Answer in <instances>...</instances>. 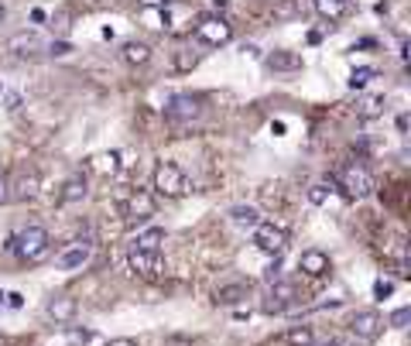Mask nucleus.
<instances>
[{
  "instance_id": "obj_14",
  "label": "nucleus",
  "mask_w": 411,
  "mask_h": 346,
  "mask_svg": "<svg viewBox=\"0 0 411 346\" xmlns=\"http://www.w3.org/2000/svg\"><path fill=\"white\" fill-rule=\"evenodd\" d=\"M264 65H267L271 72H298V69H302V55L278 48V52H271V55L264 58Z\"/></svg>"
},
{
  "instance_id": "obj_33",
  "label": "nucleus",
  "mask_w": 411,
  "mask_h": 346,
  "mask_svg": "<svg viewBox=\"0 0 411 346\" xmlns=\"http://www.w3.org/2000/svg\"><path fill=\"white\" fill-rule=\"evenodd\" d=\"M3 203H10V178L7 175H0V206Z\"/></svg>"
},
{
  "instance_id": "obj_7",
  "label": "nucleus",
  "mask_w": 411,
  "mask_h": 346,
  "mask_svg": "<svg viewBox=\"0 0 411 346\" xmlns=\"http://www.w3.org/2000/svg\"><path fill=\"white\" fill-rule=\"evenodd\" d=\"M164 117L171 124H192V120L203 117V103L196 96H171L168 107H164Z\"/></svg>"
},
{
  "instance_id": "obj_20",
  "label": "nucleus",
  "mask_w": 411,
  "mask_h": 346,
  "mask_svg": "<svg viewBox=\"0 0 411 346\" xmlns=\"http://www.w3.org/2000/svg\"><path fill=\"white\" fill-rule=\"evenodd\" d=\"M226 217H230V223H237V226H250V230H254L257 223H264V219H261V210H257V206H247V203L230 206Z\"/></svg>"
},
{
  "instance_id": "obj_26",
  "label": "nucleus",
  "mask_w": 411,
  "mask_h": 346,
  "mask_svg": "<svg viewBox=\"0 0 411 346\" xmlns=\"http://www.w3.org/2000/svg\"><path fill=\"white\" fill-rule=\"evenodd\" d=\"M309 203H312V206H326V203H329V185H326V182L309 185Z\"/></svg>"
},
{
  "instance_id": "obj_31",
  "label": "nucleus",
  "mask_w": 411,
  "mask_h": 346,
  "mask_svg": "<svg viewBox=\"0 0 411 346\" xmlns=\"http://www.w3.org/2000/svg\"><path fill=\"white\" fill-rule=\"evenodd\" d=\"M196 62H199V55H196V52H192V55H185V52H182V55L175 58V69H178V72H185V69H192Z\"/></svg>"
},
{
  "instance_id": "obj_16",
  "label": "nucleus",
  "mask_w": 411,
  "mask_h": 346,
  "mask_svg": "<svg viewBox=\"0 0 411 346\" xmlns=\"http://www.w3.org/2000/svg\"><path fill=\"white\" fill-rule=\"evenodd\" d=\"M127 264H130L134 274H141V278H155V271H158V254H148V251H134V247H130Z\"/></svg>"
},
{
  "instance_id": "obj_34",
  "label": "nucleus",
  "mask_w": 411,
  "mask_h": 346,
  "mask_svg": "<svg viewBox=\"0 0 411 346\" xmlns=\"http://www.w3.org/2000/svg\"><path fill=\"white\" fill-rule=\"evenodd\" d=\"M3 103H7V110L14 113V110H21V93H7L3 96Z\"/></svg>"
},
{
  "instance_id": "obj_35",
  "label": "nucleus",
  "mask_w": 411,
  "mask_h": 346,
  "mask_svg": "<svg viewBox=\"0 0 411 346\" xmlns=\"http://www.w3.org/2000/svg\"><path fill=\"white\" fill-rule=\"evenodd\" d=\"M3 302L10 305V308H21V305H24V295H21V292H10V295H3Z\"/></svg>"
},
{
  "instance_id": "obj_11",
  "label": "nucleus",
  "mask_w": 411,
  "mask_h": 346,
  "mask_svg": "<svg viewBox=\"0 0 411 346\" xmlns=\"http://www.w3.org/2000/svg\"><path fill=\"white\" fill-rule=\"evenodd\" d=\"M7 52H14V55H38L45 52V38H41L38 31H17V35H10L7 38Z\"/></svg>"
},
{
  "instance_id": "obj_43",
  "label": "nucleus",
  "mask_w": 411,
  "mask_h": 346,
  "mask_svg": "<svg viewBox=\"0 0 411 346\" xmlns=\"http://www.w3.org/2000/svg\"><path fill=\"white\" fill-rule=\"evenodd\" d=\"M343 3H346V0H343Z\"/></svg>"
},
{
  "instance_id": "obj_22",
  "label": "nucleus",
  "mask_w": 411,
  "mask_h": 346,
  "mask_svg": "<svg viewBox=\"0 0 411 346\" xmlns=\"http://www.w3.org/2000/svg\"><path fill=\"white\" fill-rule=\"evenodd\" d=\"M123 62H127V65H148V62H151V45L127 42L123 45Z\"/></svg>"
},
{
  "instance_id": "obj_27",
  "label": "nucleus",
  "mask_w": 411,
  "mask_h": 346,
  "mask_svg": "<svg viewBox=\"0 0 411 346\" xmlns=\"http://www.w3.org/2000/svg\"><path fill=\"white\" fill-rule=\"evenodd\" d=\"M96 168H100V172H117V168H121V155H117V151H107V155H100V158H96Z\"/></svg>"
},
{
  "instance_id": "obj_37",
  "label": "nucleus",
  "mask_w": 411,
  "mask_h": 346,
  "mask_svg": "<svg viewBox=\"0 0 411 346\" xmlns=\"http://www.w3.org/2000/svg\"><path fill=\"white\" fill-rule=\"evenodd\" d=\"M141 3H144V7H164L168 0H141Z\"/></svg>"
},
{
  "instance_id": "obj_30",
  "label": "nucleus",
  "mask_w": 411,
  "mask_h": 346,
  "mask_svg": "<svg viewBox=\"0 0 411 346\" xmlns=\"http://www.w3.org/2000/svg\"><path fill=\"white\" fill-rule=\"evenodd\" d=\"M391 295H394V281L377 278V281H373V299H391Z\"/></svg>"
},
{
  "instance_id": "obj_32",
  "label": "nucleus",
  "mask_w": 411,
  "mask_h": 346,
  "mask_svg": "<svg viewBox=\"0 0 411 346\" xmlns=\"http://www.w3.org/2000/svg\"><path fill=\"white\" fill-rule=\"evenodd\" d=\"M45 48H48V55H55V58H65V55L72 52L69 42H52V45H45Z\"/></svg>"
},
{
  "instance_id": "obj_21",
  "label": "nucleus",
  "mask_w": 411,
  "mask_h": 346,
  "mask_svg": "<svg viewBox=\"0 0 411 346\" xmlns=\"http://www.w3.org/2000/svg\"><path fill=\"white\" fill-rule=\"evenodd\" d=\"M38 196V175L28 172L21 175L14 185H10V199H17V203H24V199H35Z\"/></svg>"
},
{
  "instance_id": "obj_3",
  "label": "nucleus",
  "mask_w": 411,
  "mask_h": 346,
  "mask_svg": "<svg viewBox=\"0 0 411 346\" xmlns=\"http://www.w3.org/2000/svg\"><path fill=\"white\" fill-rule=\"evenodd\" d=\"M339 185H343V192L346 196H353V199H364V196H370L373 189H377V182H373V175H370L367 165H346V168H339Z\"/></svg>"
},
{
  "instance_id": "obj_4",
  "label": "nucleus",
  "mask_w": 411,
  "mask_h": 346,
  "mask_svg": "<svg viewBox=\"0 0 411 346\" xmlns=\"http://www.w3.org/2000/svg\"><path fill=\"white\" fill-rule=\"evenodd\" d=\"M196 42L212 45V48L230 45L233 42V28L226 24V17H203V21L196 24Z\"/></svg>"
},
{
  "instance_id": "obj_23",
  "label": "nucleus",
  "mask_w": 411,
  "mask_h": 346,
  "mask_svg": "<svg viewBox=\"0 0 411 346\" xmlns=\"http://www.w3.org/2000/svg\"><path fill=\"white\" fill-rule=\"evenodd\" d=\"M316 3V10L326 17V21H339L343 14H346V3L343 0H312Z\"/></svg>"
},
{
  "instance_id": "obj_1",
  "label": "nucleus",
  "mask_w": 411,
  "mask_h": 346,
  "mask_svg": "<svg viewBox=\"0 0 411 346\" xmlns=\"http://www.w3.org/2000/svg\"><path fill=\"white\" fill-rule=\"evenodd\" d=\"M48 247H52V237H48V230L38 226V223L24 226L21 233H14V237L7 240V251L17 254L21 260H41L48 254Z\"/></svg>"
},
{
  "instance_id": "obj_2",
  "label": "nucleus",
  "mask_w": 411,
  "mask_h": 346,
  "mask_svg": "<svg viewBox=\"0 0 411 346\" xmlns=\"http://www.w3.org/2000/svg\"><path fill=\"white\" fill-rule=\"evenodd\" d=\"M151 189H155L158 196H164V199H182V196L189 192V178H185V172H182L175 162H162V165L155 168Z\"/></svg>"
},
{
  "instance_id": "obj_42",
  "label": "nucleus",
  "mask_w": 411,
  "mask_h": 346,
  "mask_svg": "<svg viewBox=\"0 0 411 346\" xmlns=\"http://www.w3.org/2000/svg\"><path fill=\"white\" fill-rule=\"evenodd\" d=\"M0 93H3V89H0Z\"/></svg>"
},
{
  "instance_id": "obj_6",
  "label": "nucleus",
  "mask_w": 411,
  "mask_h": 346,
  "mask_svg": "<svg viewBox=\"0 0 411 346\" xmlns=\"http://www.w3.org/2000/svg\"><path fill=\"white\" fill-rule=\"evenodd\" d=\"M350 333H353L357 340H364V343H373V340L384 333V319H380V312H373V308H360V312H353V319H350Z\"/></svg>"
},
{
  "instance_id": "obj_38",
  "label": "nucleus",
  "mask_w": 411,
  "mask_h": 346,
  "mask_svg": "<svg viewBox=\"0 0 411 346\" xmlns=\"http://www.w3.org/2000/svg\"><path fill=\"white\" fill-rule=\"evenodd\" d=\"M212 7H216V10H226V7H230V0H212Z\"/></svg>"
},
{
  "instance_id": "obj_25",
  "label": "nucleus",
  "mask_w": 411,
  "mask_h": 346,
  "mask_svg": "<svg viewBox=\"0 0 411 346\" xmlns=\"http://www.w3.org/2000/svg\"><path fill=\"white\" fill-rule=\"evenodd\" d=\"M373 76H377V69H373V65H360V69H353V72H350L346 86H350V89H364Z\"/></svg>"
},
{
  "instance_id": "obj_17",
  "label": "nucleus",
  "mask_w": 411,
  "mask_h": 346,
  "mask_svg": "<svg viewBox=\"0 0 411 346\" xmlns=\"http://www.w3.org/2000/svg\"><path fill=\"white\" fill-rule=\"evenodd\" d=\"M89 196V185H86V178L82 175H72L62 189H59V203L62 206H72V203H82Z\"/></svg>"
},
{
  "instance_id": "obj_9",
  "label": "nucleus",
  "mask_w": 411,
  "mask_h": 346,
  "mask_svg": "<svg viewBox=\"0 0 411 346\" xmlns=\"http://www.w3.org/2000/svg\"><path fill=\"white\" fill-rule=\"evenodd\" d=\"M123 217L137 219V223L151 219V217H155V196H151L148 189H134V192H130V199L123 203Z\"/></svg>"
},
{
  "instance_id": "obj_36",
  "label": "nucleus",
  "mask_w": 411,
  "mask_h": 346,
  "mask_svg": "<svg viewBox=\"0 0 411 346\" xmlns=\"http://www.w3.org/2000/svg\"><path fill=\"white\" fill-rule=\"evenodd\" d=\"M107 346H137L134 340H127V336H117V340H110Z\"/></svg>"
},
{
  "instance_id": "obj_5",
  "label": "nucleus",
  "mask_w": 411,
  "mask_h": 346,
  "mask_svg": "<svg viewBox=\"0 0 411 346\" xmlns=\"http://www.w3.org/2000/svg\"><path fill=\"white\" fill-rule=\"evenodd\" d=\"M254 244H257V251H264V254H281L288 244V230L285 226H274V223H257L254 226Z\"/></svg>"
},
{
  "instance_id": "obj_10",
  "label": "nucleus",
  "mask_w": 411,
  "mask_h": 346,
  "mask_svg": "<svg viewBox=\"0 0 411 346\" xmlns=\"http://www.w3.org/2000/svg\"><path fill=\"white\" fill-rule=\"evenodd\" d=\"M89 258H93V240H72V244L59 254V267H62V271H79V267L89 264Z\"/></svg>"
},
{
  "instance_id": "obj_18",
  "label": "nucleus",
  "mask_w": 411,
  "mask_h": 346,
  "mask_svg": "<svg viewBox=\"0 0 411 346\" xmlns=\"http://www.w3.org/2000/svg\"><path fill=\"white\" fill-rule=\"evenodd\" d=\"M384 107H387V100H384L380 93L360 96V100H357V117H360V120H377V117L384 113Z\"/></svg>"
},
{
  "instance_id": "obj_19",
  "label": "nucleus",
  "mask_w": 411,
  "mask_h": 346,
  "mask_svg": "<svg viewBox=\"0 0 411 346\" xmlns=\"http://www.w3.org/2000/svg\"><path fill=\"white\" fill-rule=\"evenodd\" d=\"M162 244H164V230H162V226H151V230L137 233L130 247H134V251H148V254H158V251H162Z\"/></svg>"
},
{
  "instance_id": "obj_15",
  "label": "nucleus",
  "mask_w": 411,
  "mask_h": 346,
  "mask_svg": "<svg viewBox=\"0 0 411 346\" xmlns=\"http://www.w3.org/2000/svg\"><path fill=\"white\" fill-rule=\"evenodd\" d=\"M247 295H250V281H233V285H219L216 288V305H240L247 302Z\"/></svg>"
},
{
  "instance_id": "obj_39",
  "label": "nucleus",
  "mask_w": 411,
  "mask_h": 346,
  "mask_svg": "<svg viewBox=\"0 0 411 346\" xmlns=\"http://www.w3.org/2000/svg\"><path fill=\"white\" fill-rule=\"evenodd\" d=\"M312 346H339L336 340H326V343H312Z\"/></svg>"
},
{
  "instance_id": "obj_28",
  "label": "nucleus",
  "mask_w": 411,
  "mask_h": 346,
  "mask_svg": "<svg viewBox=\"0 0 411 346\" xmlns=\"http://www.w3.org/2000/svg\"><path fill=\"white\" fill-rule=\"evenodd\" d=\"M89 340H93L89 329H72V326H65V343L69 346H86Z\"/></svg>"
},
{
  "instance_id": "obj_13",
  "label": "nucleus",
  "mask_w": 411,
  "mask_h": 346,
  "mask_svg": "<svg viewBox=\"0 0 411 346\" xmlns=\"http://www.w3.org/2000/svg\"><path fill=\"white\" fill-rule=\"evenodd\" d=\"M45 312H48L55 322H72L76 312H79V302H76L72 295H55L52 302L45 305Z\"/></svg>"
},
{
  "instance_id": "obj_41",
  "label": "nucleus",
  "mask_w": 411,
  "mask_h": 346,
  "mask_svg": "<svg viewBox=\"0 0 411 346\" xmlns=\"http://www.w3.org/2000/svg\"><path fill=\"white\" fill-rule=\"evenodd\" d=\"M0 302H3V292H0Z\"/></svg>"
},
{
  "instance_id": "obj_29",
  "label": "nucleus",
  "mask_w": 411,
  "mask_h": 346,
  "mask_svg": "<svg viewBox=\"0 0 411 346\" xmlns=\"http://www.w3.org/2000/svg\"><path fill=\"white\" fill-rule=\"evenodd\" d=\"M408 322H411V308H394L391 312V326L394 329H408Z\"/></svg>"
},
{
  "instance_id": "obj_40",
  "label": "nucleus",
  "mask_w": 411,
  "mask_h": 346,
  "mask_svg": "<svg viewBox=\"0 0 411 346\" xmlns=\"http://www.w3.org/2000/svg\"><path fill=\"white\" fill-rule=\"evenodd\" d=\"M3 17H7V7H3V3H0V24H3Z\"/></svg>"
},
{
  "instance_id": "obj_24",
  "label": "nucleus",
  "mask_w": 411,
  "mask_h": 346,
  "mask_svg": "<svg viewBox=\"0 0 411 346\" xmlns=\"http://www.w3.org/2000/svg\"><path fill=\"white\" fill-rule=\"evenodd\" d=\"M285 340H288V346H312L316 343V333L309 326H291L285 333Z\"/></svg>"
},
{
  "instance_id": "obj_8",
  "label": "nucleus",
  "mask_w": 411,
  "mask_h": 346,
  "mask_svg": "<svg viewBox=\"0 0 411 346\" xmlns=\"http://www.w3.org/2000/svg\"><path fill=\"white\" fill-rule=\"evenodd\" d=\"M295 299H298V285L278 278V281H271V288H267V302H264V308H267V312H285Z\"/></svg>"
},
{
  "instance_id": "obj_12",
  "label": "nucleus",
  "mask_w": 411,
  "mask_h": 346,
  "mask_svg": "<svg viewBox=\"0 0 411 346\" xmlns=\"http://www.w3.org/2000/svg\"><path fill=\"white\" fill-rule=\"evenodd\" d=\"M298 267H302L309 278H323V274H329V267H332V264H329L326 251H316V247H312V251H302Z\"/></svg>"
}]
</instances>
